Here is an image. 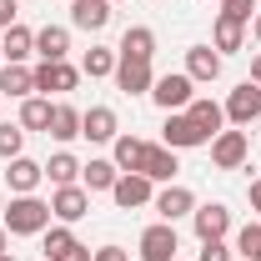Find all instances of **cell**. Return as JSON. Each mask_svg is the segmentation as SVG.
<instances>
[{
	"instance_id": "obj_11",
	"label": "cell",
	"mask_w": 261,
	"mask_h": 261,
	"mask_svg": "<svg viewBox=\"0 0 261 261\" xmlns=\"http://www.w3.org/2000/svg\"><path fill=\"white\" fill-rule=\"evenodd\" d=\"M116 86H121L126 96H151V86H156L151 61H126V56H116Z\"/></svg>"
},
{
	"instance_id": "obj_2",
	"label": "cell",
	"mask_w": 261,
	"mask_h": 261,
	"mask_svg": "<svg viewBox=\"0 0 261 261\" xmlns=\"http://www.w3.org/2000/svg\"><path fill=\"white\" fill-rule=\"evenodd\" d=\"M151 100L161 106L166 116H171V111H186L196 100V81L186 70H166V75H156V86H151Z\"/></svg>"
},
{
	"instance_id": "obj_18",
	"label": "cell",
	"mask_w": 261,
	"mask_h": 261,
	"mask_svg": "<svg viewBox=\"0 0 261 261\" xmlns=\"http://www.w3.org/2000/svg\"><path fill=\"white\" fill-rule=\"evenodd\" d=\"M176 171H181V161H176L171 146H146V166H141V176H151L156 186H171Z\"/></svg>"
},
{
	"instance_id": "obj_16",
	"label": "cell",
	"mask_w": 261,
	"mask_h": 261,
	"mask_svg": "<svg viewBox=\"0 0 261 261\" xmlns=\"http://www.w3.org/2000/svg\"><path fill=\"white\" fill-rule=\"evenodd\" d=\"M70 25L75 31H106L111 25V0H70Z\"/></svg>"
},
{
	"instance_id": "obj_12",
	"label": "cell",
	"mask_w": 261,
	"mask_h": 261,
	"mask_svg": "<svg viewBox=\"0 0 261 261\" xmlns=\"http://www.w3.org/2000/svg\"><path fill=\"white\" fill-rule=\"evenodd\" d=\"M221 65H226V56H221L216 45H191V50H186V75H191L196 86L221 81Z\"/></svg>"
},
{
	"instance_id": "obj_30",
	"label": "cell",
	"mask_w": 261,
	"mask_h": 261,
	"mask_svg": "<svg viewBox=\"0 0 261 261\" xmlns=\"http://www.w3.org/2000/svg\"><path fill=\"white\" fill-rule=\"evenodd\" d=\"M81 75H91V81H100V75H116V50L91 45V50H86V61H81Z\"/></svg>"
},
{
	"instance_id": "obj_4",
	"label": "cell",
	"mask_w": 261,
	"mask_h": 261,
	"mask_svg": "<svg viewBox=\"0 0 261 261\" xmlns=\"http://www.w3.org/2000/svg\"><path fill=\"white\" fill-rule=\"evenodd\" d=\"M81 86V70L70 61H40L35 65V96H70Z\"/></svg>"
},
{
	"instance_id": "obj_15",
	"label": "cell",
	"mask_w": 261,
	"mask_h": 261,
	"mask_svg": "<svg viewBox=\"0 0 261 261\" xmlns=\"http://www.w3.org/2000/svg\"><path fill=\"white\" fill-rule=\"evenodd\" d=\"M81 136H86V141H116V136H121L116 111H111V106H91V111H81Z\"/></svg>"
},
{
	"instance_id": "obj_20",
	"label": "cell",
	"mask_w": 261,
	"mask_h": 261,
	"mask_svg": "<svg viewBox=\"0 0 261 261\" xmlns=\"http://www.w3.org/2000/svg\"><path fill=\"white\" fill-rule=\"evenodd\" d=\"M0 56H5L10 65H25V56H35V31H31V25H20V20H15L10 31L0 35Z\"/></svg>"
},
{
	"instance_id": "obj_26",
	"label": "cell",
	"mask_w": 261,
	"mask_h": 261,
	"mask_svg": "<svg viewBox=\"0 0 261 261\" xmlns=\"http://www.w3.org/2000/svg\"><path fill=\"white\" fill-rule=\"evenodd\" d=\"M116 176H121V171H116V161H86L81 166V186H86V191L96 196V191H111V186H116Z\"/></svg>"
},
{
	"instance_id": "obj_25",
	"label": "cell",
	"mask_w": 261,
	"mask_h": 261,
	"mask_svg": "<svg viewBox=\"0 0 261 261\" xmlns=\"http://www.w3.org/2000/svg\"><path fill=\"white\" fill-rule=\"evenodd\" d=\"M211 45H216L221 56H236V50L246 45V25L231 20V15H216V25H211Z\"/></svg>"
},
{
	"instance_id": "obj_6",
	"label": "cell",
	"mask_w": 261,
	"mask_h": 261,
	"mask_svg": "<svg viewBox=\"0 0 261 261\" xmlns=\"http://www.w3.org/2000/svg\"><path fill=\"white\" fill-rule=\"evenodd\" d=\"M111 201H116L121 211L151 206V201H156V181H151V176H141V171H121V176H116V186H111Z\"/></svg>"
},
{
	"instance_id": "obj_24",
	"label": "cell",
	"mask_w": 261,
	"mask_h": 261,
	"mask_svg": "<svg viewBox=\"0 0 261 261\" xmlns=\"http://www.w3.org/2000/svg\"><path fill=\"white\" fill-rule=\"evenodd\" d=\"M186 116H191L196 126L206 130V136H216V130H226V106H216L211 96H196L191 106H186Z\"/></svg>"
},
{
	"instance_id": "obj_36",
	"label": "cell",
	"mask_w": 261,
	"mask_h": 261,
	"mask_svg": "<svg viewBox=\"0 0 261 261\" xmlns=\"http://www.w3.org/2000/svg\"><path fill=\"white\" fill-rule=\"evenodd\" d=\"M15 15H20V5H15V0H0V31H10Z\"/></svg>"
},
{
	"instance_id": "obj_13",
	"label": "cell",
	"mask_w": 261,
	"mask_h": 261,
	"mask_svg": "<svg viewBox=\"0 0 261 261\" xmlns=\"http://www.w3.org/2000/svg\"><path fill=\"white\" fill-rule=\"evenodd\" d=\"M40 181H45V166H40V161H31V156L5 161V186H10V196H35Z\"/></svg>"
},
{
	"instance_id": "obj_22",
	"label": "cell",
	"mask_w": 261,
	"mask_h": 261,
	"mask_svg": "<svg viewBox=\"0 0 261 261\" xmlns=\"http://www.w3.org/2000/svg\"><path fill=\"white\" fill-rule=\"evenodd\" d=\"M35 56L40 61H65L70 56V31L65 25H40L35 31Z\"/></svg>"
},
{
	"instance_id": "obj_27",
	"label": "cell",
	"mask_w": 261,
	"mask_h": 261,
	"mask_svg": "<svg viewBox=\"0 0 261 261\" xmlns=\"http://www.w3.org/2000/svg\"><path fill=\"white\" fill-rule=\"evenodd\" d=\"M50 111H56L50 96H25L20 100V126L25 130H50Z\"/></svg>"
},
{
	"instance_id": "obj_14",
	"label": "cell",
	"mask_w": 261,
	"mask_h": 261,
	"mask_svg": "<svg viewBox=\"0 0 261 261\" xmlns=\"http://www.w3.org/2000/svg\"><path fill=\"white\" fill-rule=\"evenodd\" d=\"M191 226H196L201 241H221V236L231 231V211L221 206V201H206V206H196V211H191Z\"/></svg>"
},
{
	"instance_id": "obj_10",
	"label": "cell",
	"mask_w": 261,
	"mask_h": 261,
	"mask_svg": "<svg viewBox=\"0 0 261 261\" xmlns=\"http://www.w3.org/2000/svg\"><path fill=\"white\" fill-rule=\"evenodd\" d=\"M151 211H156L161 221H171V226H176L181 216H191V211H196V196L186 191L181 181H171V186H161V191H156V201H151Z\"/></svg>"
},
{
	"instance_id": "obj_8",
	"label": "cell",
	"mask_w": 261,
	"mask_h": 261,
	"mask_svg": "<svg viewBox=\"0 0 261 261\" xmlns=\"http://www.w3.org/2000/svg\"><path fill=\"white\" fill-rule=\"evenodd\" d=\"M50 216L65 221V226H75L81 216H91V191L75 181V186H56L50 191Z\"/></svg>"
},
{
	"instance_id": "obj_1",
	"label": "cell",
	"mask_w": 261,
	"mask_h": 261,
	"mask_svg": "<svg viewBox=\"0 0 261 261\" xmlns=\"http://www.w3.org/2000/svg\"><path fill=\"white\" fill-rule=\"evenodd\" d=\"M0 226L10 231V236H40V231L50 226V201H40V196H10Z\"/></svg>"
},
{
	"instance_id": "obj_44",
	"label": "cell",
	"mask_w": 261,
	"mask_h": 261,
	"mask_svg": "<svg viewBox=\"0 0 261 261\" xmlns=\"http://www.w3.org/2000/svg\"><path fill=\"white\" fill-rule=\"evenodd\" d=\"M111 5H126V0H111Z\"/></svg>"
},
{
	"instance_id": "obj_17",
	"label": "cell",
	"mask_w": 261,
	"mask_h": 261,
	"mask_svg": "<svg viewBox=\"0 0 261 261\" xmlns=\"http://www.w3.org/2000/svg\"><path fill=\"white\" fill-rule=\"evenodd\" d=\"M146 146H151V141L121 130V136L111 141V161H116V171H141V166H146Z\"/></svg>"
},
{
	"instance_id": "obj_9",
	"label": "cell",
	"mask_w": 261,
	"mask_h": 261,
	"mask_svg": "<svg viewBox=\"0 0 261 261\" xmlns=\"http://www.w3.org/2000/svg\"><path fill=\"white\" fill-rule=\"evenodd\" d=\"M226 121L236 130L251 126V121H261V86H256V81H241V86L226 96Z\"/></svg>"
},
{
	"instance_id": "obj_33",
	"label": "cell",
	"mask_w": 261,
	"mask_h": 261,
	"mask_svg": "<svg viewBox=\"0 0 261 261\" xmlns=\"http://www.w3.org/2000/svg\"><path fill=\"white\" fill-rule=\"evenodd\" d=\"M256 10H261L256 0H221V15L241 20V25H251V15H256Z\"/></svg>"
},
{
	"instance_id": "obj_35",
	"label": "cell",
	"mask_w": 261,
	"mask_h": 261,
	"mask_svg": "<svg viewBox=\"0 0 261 261\" xmlns=\"http://www.w3.org/2000/svg\"><path fill=\"white\" fill-rule=\"evenodd\" d=\"M91 261H130V251H126V246H96Z\"/></svg>"
},
{
	"instance_id": "obj_43",
	"label": "cell",
	"mask_w": 261,
	"mask_h": 261,
	"mask_svg": "<svg viewBox=\"0 0 261 261\" xmlns=\"http://www.w3.org/2000/svg\"><path fill=\"white\" fill-rule=\"evenodd\" d=\"M0 261H15V256H10V251H5V256H0Z\"/></svg>"
},
{
	"instance_id": "obj_40",
	"label": "cell",
	"mask_w": 261,
	"mask_h": 261,
	"mask_svg": "<svg viewBox=\"0 0 261 261\" xmlns=\"http://www.w3.org/2000/svg\"><path fill=\"white\" fill-rule=\"evenodd\" d=\"M5 251H10V231L0 226V256H5Z\"/></svg>"
},
{
	"instance_id": "obj_45",
	"label": "cell",
	"mask_w": 261,
	"mask_h": 261,
	"mask_svg": "<svg viewBox=\"0 0 261 261\" xmlns=\"http://www.w3.org/2000/svg\"><path fill=\"white\" fill-rule=\"evenodd\" d=\"M0 61H5V56H0Z\"/></svg>"
},
{
	"instance_id": "obj_46",
	"label": "cell",
	"mask_w": 261,
	"mask_h": 261,
	"mask_svg": "<svg viewBox=\"0 0 261 261\" xmlns=\"http://www.w3.org/2000/svg\"><path fill=\"white\" fill-rule=\"evenodd\" d=\"M0 100H5V96H0Z\"/></svg>"
},
{
	"instance_id": "obj_41",
	"label": "cell",
	"mask_w": 261,
	"mask_h": 261,
	"mask_svg": "<svg viewBox=\"0 0 261 261\" xmlns=\"http://www.w3.org/2000/svg\"><path fill=\"white\" fill-rule=\"evenodd\" d=\"M251 35H256V40H261V10H256V15H251Z\"/></svg>"
},
{
	"instance_id": "obj_3",
	"label": "cell",
	"mask_w": 261,
	"mask_h": 261,
	"mask_svg": "<svg viewBox=\"0 0 261 261\" xmlns=\"http://www.w3.org/2000/svg\"><path fill=\"white\" fill-rule=\"evenodd\" d=\"M176 251H181V236H176L171 221L146 226V231H141V241H136V256H141V261H176Z\"/></svg>"
},
{
	"instance_id": "obj_38",
	"label": "cell",
	"mask_w": 261,
	"mask_h": 261,
	"mask_svg": "<svg viewBox=\"0 0 261 261\" xmlns=\"http://www.w3.org/2000/svg\"><path fill=\"white\" fill-rule=\"evenodd\" d=\"M246 201H251V211H256V216H261V176H256V181H251V186H246Z\"/></svg>"
},
{
	"instance_id": "obj_31",
	"label": "cell",
	"mask_w": 261,
	"mask_h": 261,
	"mask_svg": "<svg viewBox=\"0 0 261 261\" xmlns=\"http://www.w3.org/2000/svg\"><path fill=\"white\" fill-rule=\"evenodd\" d=\"M20 151H25V126H20V121H15V126L0 121V161H15Z\"/></svg>"
},
{
	"instance_id": "obj_42",
	"label": "cell",
	"mask_w": 261,
	"mask_h": 261,
	"mask_svg": "<svg viewBox=\"0 0 261 261\" xmlns=\"http://www.w3.org/2000/svg\"><path fill=\"white\" fill-rule=\"evenodd\" d=\"M0 216H5V196H0Z\"/></svg>"
},
{
	"instance_id": "obj_23",
	"label": "cell",
	"mask_w": 261,
	"mask_h": 261,
	"mask_svg": "<svg viewBox=\"0 0 261 261\" xmlns=\"http://www.w3.org/2000/svg\"><path fill=\"white\" fill-rule=\"evenodd\" d=\"M50 141H61V146H70L75 136H81V111L70 106V100H56V111H50V130H45Z\"/></svg>"
},
{
	"instance_id": "obj_29",
	"label": "cell",
	"mask_w": 261,
	"mask_h": 261,
	"mask_svg": "<svg viewBox=\"0 0 261 261\" xmlns=\"http://www.w3.org/2000/svg\"><path fill=\"white\" fill-rule=\"evenodd\" d=\"M70 246H75V231L65 226V221H56V226L40 231V251H45V261H61Z\"/></svg>"
},
{
	"instance_id": "obj_39",
	"label": "cell",
	"mask_w": 261,
	"mask_h": 261,
	"mask_svg": "<svg viewBox=\"0 0 261 261\" xmlns=\"http://www.w3.org/2000/svg\"><path fill=\"white\" fill-rule=\"evenodd\" d=\"M246 81H256V86H261V50L251 56V75H246Z\"/></svg>"
},
{
	"instance_id": "obj_21",
	"label": "cell",
	"mask_w": 261,
	"mask_h": 261,
	"mask_svg": "<svg viewBox=\"0 0 261 261\" xmlns=\"http://www.w3.org/2000/svg\"><path fill=\"white\" fill-rule=\"evenodd\" d=\"M0 96H10V100H25L35 96V70L31 65H0Z\"/></svg>"
},
{
	"instance_id": "obj_37",
	"label": "cell",
	"mask_w": 261,
	"mask_h": 261,
	"mask_svg": "<svg viewBox=\"0 0 261 261\" xmlns=\"http://www.w3.org/2000/svg\"><path fill=\"white\" fill-rule=\"evenodd\" d=\"M91 256H96V251H91V246H81V241H75V246H70V251H65L61 261H91Z\"/></svg>"
},
{
	"instance_id": "obj_7",
	"label": "cell",
	"mask_w": 261,
	"mask_h": 261,
	"mask_svg": "<svg viewBox=\"0 0 261 261\" xmlns=\"http://www.w3.org/2000/svg\"><path fill=\"white\" fill-rule=\"evenodd\" d=\"M161 146H171V151H191V146H211V136L196 126L186 111H171L161 126Z\"/></svg>"
},
{
	"instance_id": "obj_28",
	"label": "cell",
	"mask_w": 261,
	"mask_h": 261,
	"mask_svg": "<svg viewBox=\"0 0 261 261\" xmlns=\"http://www.w3.org/2000/svg\"><path fill=\"white\" fill-rule=\"evenodd\" d=\"M45 181H50V186H75V181H81V161H75L70 151H56V156L45 161Z\"/></svg>"
},
{
	"instance_id": "obj_19",
	"label": "cell",
	"mask_w": 261,
	"mask_h": 261,
	"mask_svg": "<svg viewBox=\"0 0 261 261\" xmlns=\"http://www.w3.org/2000/svg\"><path fill=\"white\" fill-rule=\"evenodd\" d=\"M116 56H126V61H151V56H156V31H151V25H126Z\"/></svg>"
},
{
	"instance_id": "obj_32",
	"label": "cell",
	"mask_w": 261,
	"mask_h": 261,
	"mask_svg": "<svg viewBox=\"0 0 261 261\" xmlns=\"http://www.w3.org/2000/svg\"><path fill=\"white\" fill-rule=\"evenodd\" d=\"M236 251H241V261H261V221H246L236 231Z\"/></svg>"
},
{
	"instance_id": "obj_34",
	"label": "cell",
	"mask_w": 261,
	"mask_h": 261,
	"mask_svg": "<svg viewBox=\"0 0 261 261\" xmlns=\"http://www.w3.org/2000/svg\"><path fill=\"white\" fill-rule=\"evenodd\" d=\"M196 261H231L226 236H221V241H201V256H196Z\"/></svg>"
},
{
	"instance_id": "obj_5",
	"label": "cell",
	"mask_w": 261,
	"mask_h": 261,
	"mask_svg": "<svg viewBox=\"0 0 261 261\" xmlns=\"http://www.w3.org/2000/svg\"><path fill=\"white\" fill-rule=\"evenodd\" d=\"M246 156H251L246 130H216V136H211V166H216V171H241Z\"/></svg>"
}]
</instances>
